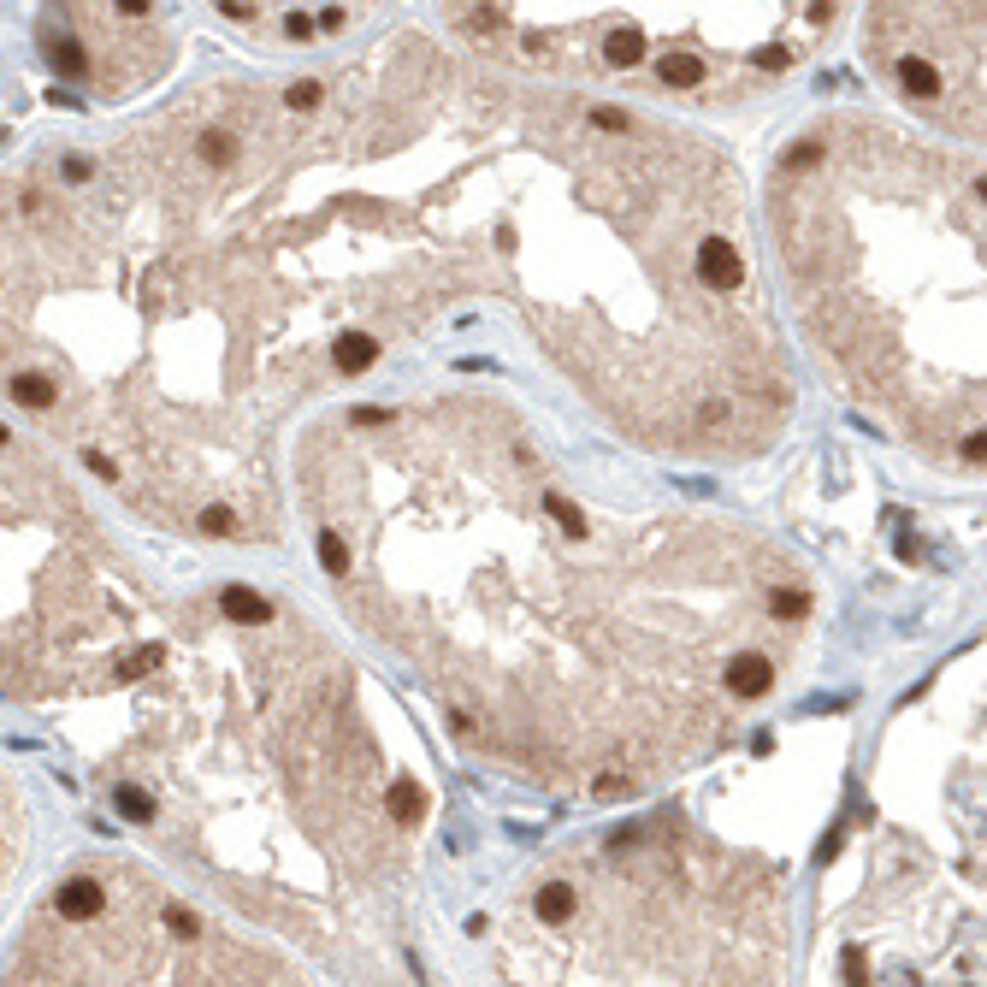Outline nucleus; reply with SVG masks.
Masks as SVG:
<instances>
[{"mask_svg": "<svg viewBox=\"0 0 987 987\" xmlns=\"http://www.w3.org/2000/svg\"><path fill=\"white\" fill-rule=\"evenodd\" d=\"M385 804H391L396 822H420V816H426V792L414 787L408 775H402V781H391V798H385Z\"/></svg>", "mask_w": 987, "mask_h": 987, "instance_id": "ddd939ff", "label": "nucleus"}, {"mask_svg": "<svg viewBox=\"0 0 987 987\" xmlns=\"http://www.w3.org/2000/svg\"><path fill=\"white\" fill-rule=\"evenodd\" d=\"M698 278H704L710 290L733 296V290H745V255H739L727 237H710V243L698 249Z\"/></svg>", "mask_w": 987, "mask_h": 987, "instance_id": "20e7f679", "label": "nucleus"}, {"mask_svg": "<svg viewBox=\"0 0 987 987\" xmlns=\"http://www.w3.org/2000/svg\"><path fill=\"white\" fill-rule=\"evenodd\" d=\"M722 686L739 698V704H757V698H769V686H775V662L763 657V651H739V657L722 668Z\"/></svg>", "mask_w": 987, "mask_h": 987, "instance_id": "7ed1b4c3", "label": "nucleus"}, {"mask_svg": "<svg viewBox=\"0 0 987 987\" xmlns=\"http://www.w3.org/2000/svg\"><path fill=\"white\" fill-rule=\"evenodd\" d=\"M320 568H326L331 580H343V574H349V544H343L337 532H320Z\"/></svg>", "mask_w": 987, "mask_h": 987, "instance_id": "a211bd4d", "label": "nucleus"}, {"mask_svg": "<svg viewBox=\"0 0 987 987\" xmlns=\"http://www.w3.org/2000/svg\"><path fill=\"white\" fill-rule=\"evenodd\" d=\"M544 515H550V521H556L562 532H574V538L586 532V515H580V509H574V503H568L562 491H544Z\"/></svg>", "mask_w": 987, "mask_h": 987, "instance_id": "dca6fc26", "label": "nucleus"}, {"mask_svg": "<svg viewBox=\"0 0 987 987\" xmlns=\"http://www.w3.org/2000/svg\"><path fill=\"white\" fill-rule=\"evenodd\" d=\"M54 911L71 922H89V917H101L107 911V887L101 881H89V875H71L66 887L54 893Z\"/></svg>", "mask_w": 987, "mask_h": 987, "instance_id": "39448f33", "label": "nucleus"}, {"mask_svg": "<svg viewBox=\"0 0 987 987\" xmlns=\"http://www.w3.org/2000/svg\"><path fill=\"white\" fill-rule=\"evenodd\" d=\"M113 810H119L125 822H154V798H148L142 787H131V781L113 787Z\"/></svg>", "mask_w": 987, "mask_h": 987, "instance_id": "4468645a", "label": "nucleus"}, {"mask_svg": "<svg viewBox=\"0 0 987 987\" xmlns=\"http://www.w3.org/2000/svg\"><path fill=\"white\" fill-rule=\"evenodd\" d=\"M6 391H12V402H24V408H48L54 402V379H42V373H6Z\"/></svg>", "mask_w": 987, "mask_h": 987, "instance_id": "f8f14e48", "label": "nucleus"}, {"mask_svg": "<svg viewBox=\"0 0 987 987\" xmlns=\"http://www.w3.org/2000/svg\"><path fill=\"white\" fill-rule=\"evenodd\" d=\"M863 42L911 113L987 148V6H869Z\"/></svg>", "mask_w": 987, "mask_h": 987, "instance_id": "f03ea898", "label": "nucleus"}, {"mask_svg": "<svg viewBox=\"0 0 987 987\" xmlns=\"http://www.w3.org/2000/svg\"><path fill=\"white\" fill-rule=\"evenodd\" d=\"M320 95H326V89H320L314 77H302V83H290V89H284V101H290L296 113H308V107H320Z\"/></svg>", "mask_w": 987, "mask_h": 987, "instance_id": "aec40b11", "label": "nucleus"}, {"mask_svg": "<svg viewBox=\"0 0 987 987\" xmlns=\"http://www.w3.org/2000/svg\"><path fill=\"white\" fill-rule=\"evenodd\" d=\"M196 532H207V538H243V521H237L231 509L213 503V509H201L196 515Z\"/></svg>", "mask_w": 987, "mask_h": 987, "instance_id": "f3484780", "label": "nucleus"}, {"mask_svg": "<svg viewBox=\"0 0 987 987\" xmlns=\"http://www.w3.org/2000/svg\"><path fill=\"white\" fill-rule=\"evenodd\" d=\"M532 911L544 922H568L580 911V893H574V881H544L538 887V899H532Z\"/></svg>", "mask_w": 987, "mask_h": 987, "instance_id": "0eeeda50", "label": "nucleus"}, {"mask_svg": "<svg viewBox=\"0 0 987 987\" xmlns=\"http://www.w3.org/2000/svg\"><path fill=\"white\" fill-rule=\"evenodd\" d=\"M196 154L207 166H231V160L243 154V136L231 131V125H207V131L196 136Z\"/></svg>", "mask_w": 987, "mask_h": 987, "instance_id": "1a4fd4ad", "label": "nucleus"}, {"mask_svg": "<svg viewBox=\"0 0 987 987\" xmlns=\"http://www.w3.org/2000/svg\"><path fill=\"white\" fill-rule=\"evenodd\" d=\"M166 928H172L178 940H201V917L190 905H166Z\"/></svg>", "mask_w": 987, "mask_h": 987, "instance_id": "6ab92c4d", "label": "nucleus"}, {"mask_svg": "<svg viewBox=\"0 0 987 987\" xmlns=\"http://www.w3.org/2000/svg\"><path fill=\"white\" fill-rule=\"evenodd\" d=\"M592 125H597V131H615V136L633 131V119H627L621 107H592Z\"/></svg>", "mask_w": 987, "mask_h": 987, "instance_id": "412c9836", "label": "nucleus"}, {"mask_svg": "<svg viewBox=\"0 0 987 987\" xmlns=\"http://www.w3.org/2000/svg\"><path fill=\"white\" fill-rule=\"evenodd\" d=\"M343 18H349L343 6H320V30H343Z\"/></svg>", "mask_w": 987, "mask_h": 987, "instance_id": "b1692460", "label": "nucleus"}, {"mask_svg": "<svg viewBox=\"0 0 987 987\" xmlns=\"http://www.w3.org/2000/svg\"><path fill=\"white\" fill-rule=\"evenodd\" d=\"M83 461H89V473H95V479H107V485L119 479V461H113V456H101V450H83Z\"/></svg>", "mask_w": 987, "mask_h": 987, "instance_id": "4be33fe9", "label": "nucleus"}, {"mask_svg": "<svg viewBox=\"0 0 987 987\" xmlns=\"http://www.w3.org/2000/svg\"><path fill=\"white\" fill-rule=\"evenodd\" d=\"M810 592L804 586H769V615L775 621H787V627H798V621H810Z\"/></svg>", "mask_w": 987, "mask_h": 987, "instance_id": "9b49d317", "label": "nucleus"}, {"mask_svg": "<svg viewBox=\"0 0 987 987\" xmlns=\"http://www.w3.org/2000/svg\"><path fill=\"white\" fill-rule=\"evenodd\" d=\"M639 54H645V30H639V24H615V30L603 36V60H609V66H633Z\"/></svg>", "mask_w": 987, "mask_h": 987, "instance_id": "9d476101", "label": "nucleus"}, {"mask_svg": "<svg viewBox=\"0 0 987 987\" xmlns=\"http://www.w3.org/2000/svg\"><path fill=\"white\" fill-rule=\"evenodd\" d=\"M331 361H337V373H367V367L379 361V343H373L367 331H343V337L331 343Z\"/></svg>", "mask_w": 987, "mask_h": 987, "instance_id": "423d86ee", "label": "nucleus"}, {"mask_svg": "<svg viewBox=\"0 0 987 987\" xmlns=\"http://www.w3.org/2000/svg\"><path fill=\"white\" fill-rule=\"evenodd\" d=\"M657 71H662V83H674V89H698L704 83V60H692V54H668Z\"/></svg>", "mask_w": 987, "mask_h": 987, "instance_id": "2eb2a0df", "label": "nucleus"}, {"mask_svg": "<svg viewBox=\"0 0 987 987\" xmlns=\"http://www.w3.org/2000/svg\"><path fill=\"white\" fill-rule=\"evenodd\" d=\"M846 987H869V970H863V958L852 952V964H846Z\"/></svg>", "mask_w": 987, "mask_h": 987, "instance_id": "5701e85b", "label": "nucleus"}, {"mask_svg": "<svg viewBox=\"0 0 987 987\" xmlns=\"http://www.w3.org/2000/svg\"><path fill=\"white\" fill-rule=\"evenodd\" d=\"M219 615H225V621H237V627H249V621H272L266 597H255L249 586H225V592H219Z\"/></svg>", "mask_w": 987, "mask_h": 987, "instance_id": "6e6552de", "label": "nucleus"}, {"mask_svg": "<svg viewBox=\"0 0 987 987\" xmlns=\"http://www.w3.org/2000/svg\"><path fill=\"white\" fill-rule=\"evenodd\" d=\"M781 172L810 337L917 450L987 467V166L834 119Z\"/></svg>", "mask_w": 987, "mask_h": 987, "instance_id": "f257e3e1", "label": "nucleus"}, {"mask_svg": "<svg viewBox=\"0 0 987 987\" xmlns=\"http://www.w3.org/2000/svg\"><path fill=\"white\" fill-rule=\"evenodd\" d=\"M320 30V18H302V12H290V36H314Z\"/></svg>", "mask_w": 987, "mask_h": 987, "instance_id": "393cba45", "label": "nucleus"}]
</instances>
